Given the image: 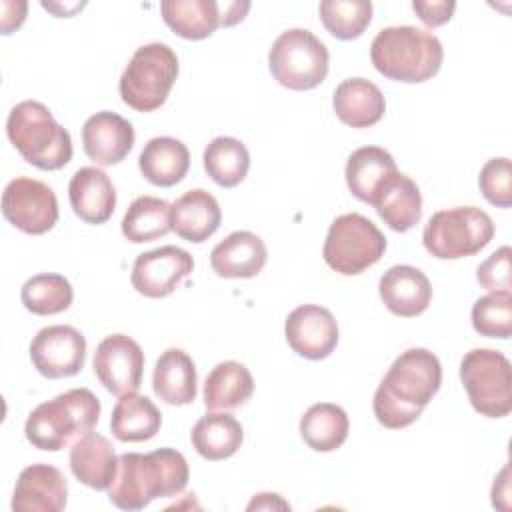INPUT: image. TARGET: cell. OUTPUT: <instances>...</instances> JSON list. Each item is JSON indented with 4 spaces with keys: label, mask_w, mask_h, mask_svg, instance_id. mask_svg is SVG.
I'll return each mask as SVG.
<instances>
[{
    "label": "cell",
    "mask_w": 512,
    "mask_h": 512,
    "mask_svg": "<svg viewBox=\"0 0 512 512\" xmlns=\"http://www.w3.org/2000/svg\"><path fill=\"white\" fill-rule=\"evenodd\" d=\"M268 258L266 244L248 230H236L210 252V266L220 278H254Z\"/></svg>",
    "instance_id": "cell-21"
},
{
    "label": "cell",
    "mask_w": 512,
    "mask_h": 512,
    "mask_svg": "<svg viewBox=\"0 0 512 512\" xmlns=\"http://www.w3.org/2000/svg\"><path fill=\"white\" fill-rule=\"evenodd\" d=\"M378 292L384 306L402 318H414L422 314L432 300V286L428 276L408 264L388 268L378 282Z\"/></svg>",
    "instance_id": "cell-18"
},
{
    "label": "cell",
    "mask_w": 512,
    "mask_h": 512,
    "mask_svg": "<svg viewBox=\"0 0 512 512\" xmlns=\"http://www.w3.org/2000/svg\"><path fill=\"white\" fill-rule=\"evenodd\" d=\"M30 360L46 378L74 376L86 362V338L68 324L46 326L30 342Z\"/></svg>",
    "instance_id": "cell-12"
},
{
    "label": "cell",
    "mask_w": 512,
    "mask_h": 512,
    "mask_svg": "<svg viewBox=\"0 0 512 512\" xmlns=\"http://www.w3.org/2000/svg\"><path fill=\"white\" fill-rule=\"evenodd\" d=\"M218 8H220V26H234L240 20H244L246 12L250 10V2L228 0V2H218Z\"/></svg>",
    "instance_id": "cell-42"
},
{
    "label": "cell",
    "mask_w": 512,
    "mask_h": 512,
    "mask_svg": "<svg viewBox=\"0 0 512 512\" xmlns=\"http://www.w3.org/2000/svg\"><path fill=\"white\" fill-rule=\"evenodd\" d=\"M290 348L308 360L328 358L338 344V324L332 312L320 304H302L294 308L284 324Z\"/></svg>",
    "instance_id": "cell-15"
},
{
    "label": "cell",
    "mask_w": 512,
    "mask_h": 512,
    "mask_svg": "<svg viewBox=\"0 0 512 512\" xmlns=\"http://www.w3.org/2000/svg\"><path fill=\"white\" fill-rule=\"evenodd\" d=\"M144 372V352L126 334L106 336L94 352V374L100 384L116 394L138 392Z\"/></svg>",
    "instance_id": "cell-13"
},
{
    "label": "cell",
    "mask_w": 512,
    "mask_h": 512,
    "mask_svg": "<svg viewBox=\"0 0 512 512\" xmlns=\"http://www.w3.org/2000/svg\"><path fill=\"white\" fill-rule=\"evenodd\" d=\"M442 382L440 360L426 348L402 352L374 392L376 420L390 430H400L418 420Z\"/></svg>",
    "instance_id": "cell-1"
},
{
    "label": "cell",
    "mask_w": 512,
    "mask_h": 512,
    "mask_svg": "<svg viewBox=\"0 0 512 512\" xmlns=\"http://www.w3.org/2000/svg\"><path fill=\"white\" fill-rule=\"evenodd\" d=\"M68 198L74 214L88 224H104L116 208V188L108 174L96 166L74 172L68 184Z\"/></svg>",
    "instance_id": "cell-19"
},
{
    "label": "cell",
    "mask_w": 512,
    "mask_h": 512,
    "mask_svg": "<svg viewBox=\"0 0 512 512\" xmlns=\"http://www.w3.org/2000/svg\"><path fill=\"white\" fill-rule=\"evenodd\" d=\"M26 10L28 4L26 2H2V34H10L12 30H16L24 18H26Z\"/></svg>",
    "instance_id": "cell-41"
},
{
    "label": "cell",
    "mask_w": 512,
    "mask_h": 512,
    "mask_svg": "<svg viewBox=\"0 0 512 512\" xmlns=\"http://www.w3.org/2000/svg\"><path fill=\"white\" fill-rule=\"evenodd\" d=\"M194 270V258L178 246H160L142 252L132 266L130 282L146 298H164Z\"/></svg>",
    "instance_id": "cell-14"
},
{
    "label": "cell",
    "mask_w": 512,
    "mask_h": 512,
    "mask_svg": "<svg viewBox=\"0 0 512 512\" xmlns=\"http://www.w3.org/2000/svg\"><path fill=\"white\" fill-rule=\"evenodd\" d=\"M160 12L166 26L186 40L208 38L220 26V8L214 0H164Z\"/></svg>",
    "instance_id": "cell-32"
},
{
    "label": "cell",
    "mask_w": 512,
    "mask_h": 512,
    "mask_svg": "<svg viewBox=\"0 0 512 512\" xmlns=\"http://www.w3.org/2000/svg\"><path fill=\"white\" fill-rule=\"evenodd\" d=\"M68 500L64 474L50 464L26 466L14 486V512H60Z\"/></svg>",
    "instance_id": "cell-16"
},
{
    "label": "cell",
    "mask_w": 512,
    "mask_h": 512,
    "mask_svg": "<svg viewBox=\"0 0 512 512\" xmlns=\"http://www.w3.org/2000/svg\"><path fill=\"white\" fill-rule=\"evenodd\" d=\"M74 298L72 284L62 274H36L20 290L24 308L36 316H52L70 308Z\"/></svg>",
    "instance_id": "cell-35"
},
{
    "label": "cell",
    "mask_w": 512,
    "mask_h": 512,
    "mask_svg": "<svg viewBox=\"0 0 512 512\" xmlns=\"http://www.w3.org/2000/svg\"><path fill=\"white\" fill-rule=\"evenodd\" d=\"M324 28L338 40L362 36L372 20V2L368 0H324L318 6Z\"/></svg>",
    "instance_id": "cell-36"
},
{
    "label": "cell",
    "mask_w": 512,
    "mask_h": 512,
    "mask_svg": "<svg viewBox=\"0 0 512 512\" xmlns=\"http://www.w3.org/2000/svg\"><path fill=\"white\" fill-rule=\"evenodd\" d=\"M162 414L156 404L136 392L122 394L110 418V430L120 442H144L156 436Z\"/></svg>",
    "instance_id": "cell-29"
},
{
    "label": "cell",
    "mask_w": 512,
    "mask_h": 512,
    "mask_svg": "<svg viewBox=\"0 0 512 512\" xmlns=\"http://www.w3.org/2000/svg\"><path fill=\"white\" fill-rule=\"evenodd\" d=\"M100 400L88 388H72L38 404L26 418V440L40 450L58 452L94 430Z\"/></svg>",
    "instance_id": "cell-4"
},
{
    "label": "cell",
    "mask_w": 512,
    "mask_h": 512,
    "mask_svg": "<svg viewBox=\"0 0 512 512\" xmlns=\"http://www.w3.org/2000/svg\"><path fill=\"white\" fill-rule=\"evenodd\" d=\"M492 236L494 222L484 210L456 206L430 216L422 232V242L434 258L456 260L480 252Z\"/></svg>",
    "instance_id": "cell-8"
},
{
    "label": "cell",
    "mask_w": 512,
    "mask_h": 512,
    "mask_svg": "<svg viewBox=\"0 0 512 512\" xmlns=\"http://www.w3.org/2000/svg\"><path fill=\"white\" fill-rule=\"evenodd\" d=\"M2 214L14 228L38 236L58 222V200L42 180L18 176L2 192Z\"/></svg>",
    "instance_id": "cell-11"
},
{
    "label": "cell",
    "mask_w": 512,
    "mask_h": 512,
    "mask_svg": "<svg viewBox=\"0 0 512 512\" xmlns=\"http://www.w3.org/2000/svg\"><path fill=\"white\" fill-rule=\"evenodd\" d=\"M170 232V204L156 196H138L122 218V234L128 242H152Z\"/></svg>",
    "instance_id": "cell-34"
},
{
    "label": "cell",
    "mask_w": 512,
    "mask_h": 512,
    "mask_svg": "<svg viewBox=\"0 0 512 512\" xmlns=\"http://www.w3.org/2000/svg\"><path fill=\"white\" fill-rule=\"evenodd\" d=\"M196 366L180 348H168L160 354L152 374L154 394L170 406H186L196 398Z\"/></svg>",
    "instance_id": "cell-25"
},
{
    "label": "cell",
    "mask_w": 512,
    "mask_h": 512,
    "mask_svg": "<svg viewBox=\"0 0 512 512\" xmlns=\"http://www.w3.org/2000/svg\"><path fill=\"white\" fill-rule=\"evenodd\" d=\"M336 116L352 128H368L380 122L386 110L384 94L366 78L342 80L332 96Z\"/></svg>",
    "instance_id": "cell-24"
},
{
    "label": "cell",
    "mask_w": 512,
    "mask_h": 512,
    "mask_svg": "<svg viewBox=\"0 0 512 512\" xmlns=\"http://www.w3.org/2000/svg\"><path fill=\"white\" fill-rule=\"evenodd\" d=\"M188 476V462L174 448H158L148 454L126 452L118 456V472L108 488V498L120 510H142L156 498L180 494Z\"/></svg>",
    "instance_id": "cell-2"
},
{
    "label": "cell",
    "mask_w": 512,
    "mask_h": 512,
    "mask_svg": "<svg viewBox=\"0 0 512 512\" xmlns=\"http://www.w3.org/2000/svg\"><path fill=\"white\" fill-rule=\"evenodd\" d=\"M510 266H512V250L510 246H502L478 266L476 280L488 292L510 294Z\"/></svg>",
    "instance_id": "cell-39"
},
{
    "label": "cell",
    "mask_w": 512,
    "mask_h": 512,
    "mask_svg": "<svg viewBox=\"0 0 512 512\" xmlns=\"http://www.w3.org/2000/svg\"><path fill=\"white\" fill-rule=\"evenodd\" d=\"M194 450L210 460H226L238 452L244 440L242 424L228 412L204 414L192 428L190 434Z\"/></svg>",
    "instance_id": "cell-28"
},
{
    "label": "cell",
    "mask_w": 512,
    "mask_h": 512,
    "mask_svg": "<svg viewBox=\"0 0 512 512\" xmlns=\"http://www.w3.org/2000/svg\"><path fill=\"white\" fill-rule=\"evenodd\" d=\"M70 470L84 486L108 490L118 472V456L112 442L96 432H88L70 448Z\"/></svg>",
    "instance_id": "cell-22"
},
{
    "label": "cell",
    "mask_w": 512,
    "mask_h": 512,
    "mask_svg": "<svg viewBox=\"0 0 512 512\" xmlns=\"http://www.w3.org/2000/svg\"><path fill=\"white\" fill-rule=\"evenodd\" d=\"M348 430V414L332 402L312 404L300 418V436L316 452L340 448L348 438Z\"/></svg>",
    "instance_id": "cell-31"
},
{
    "label": "cell",
    "mask_w": 512,
    "mask_h": 512,
    "mask_svg": "<svg viewBox=\"0 0 512 512\" xmlns=\"http://www.w3.org/2000/svg\"><path fill=\"white\" fill-rule=\"evenodd\" d=\"M472 326L480 336L510 338L512 334V294L490 292L472 306Z\"/></svg>",
    "instance_id": "cell-37"
},
{
    "label": "cell",
    "mask_w": 512,
    "mask_h": 512,
    "mask_svg": "<svg viewBox=\"0 0 512 512\" xmlns=\"http://www.w3.org/2000/svg\"><path fill=\"white\" fill-rule=\"evenodd\" d=\"M412 8L426 26L436 28V26L446 24L452 18V14L456 10V2L454 0H432V2L430 0H414Z\"/></svg>",
    "instance_id": "cell-40"
},
{
    "label": "cell",
    "mask_w": 512,
    "mask_h": 512,
    "mask_svg": "<svg viewBox=\"0 0 512 512\" xmlns=\"http://www.w3.org/2000/svg\"><path fill=\"white\" fill-rule=\"evenodd\" d=\"M386 250V238L378 226L358 212L332 220L322 256L326 264L344 276H354L374 266Z\"/></svg>",
    "instance_id": "cell-9"
},
{
    "label": "cell",
    "mask_w": 512,
    "mask_h": 512,
    "mask_svg": "<svg viewBox=\"0 0 512 512\" xmlns=\"http://www.w3.org/2000/svg\"><path fill=\"white\" fill-rule=\"evenodd\" d=\"M460 380L476 412L488 418L512 410V374L508 358L492 348H474L460 362Z\"/></svg>",
    "instance_id": "cell-10"
},
{
    "label": "cell",
    "mask_w": 512,
    "mask_h": 512,
    "mask_svg": "<svg viewBox=\"0 0 512 512\" xmlns=\"http://www.w3.org/2000/svg\"><path fill=\"white\" fill-rule=\"evenodd\" d=\"M274 510V508H280V510H290V504L288 502H284L282 498H280V494H270V492H262V494H258L250 504H248V510Z\"/></svg>",
    "instance_id": "cell-43"
},
{
    "label": "cell",
    "mask_w": 512,
    "mask_h": 512,
    "mask_svg": "<svg viewBox=\"0 0 512 512\" xmlns=\"http://www.w3.org/2000/svg\"><path fill=\"white\" fill-rule=\"evenodd\" d=\"M372 206L394 232H408L422 218L420 190L412 178L400 172L392 174L380 186Z\"/></svg>",
    "instance_id": "cell-23"
},
{
    "label": "cell",
    "mask_w": 512,
    "mask_h": 512,
    "mask_svg": "<svg viewBox=\"0 0 512 512\" xmlns=\"http://www.w3.org/2000/svg\"><path fill=\"white\" fill-rule=\"evenodd\" d=\"M396 172V162L388 150L380 146H362L348 156L346 184L352 196L372 204L380 186Z\"/></svg>",
    "instance_id": "cell-26"
},
{
    "label": "cell",
    "mask_w": 512,
    "mask_h": 512,
    "mask_svg": "<svg viewBox=\"0 0 512 512\" xmlns=\"http://www.w3.org/2000/svg\"><path fill=\"white\" fill-rule=\"evenodd\" d=\"M138 168L150 184L168 188L186 176L190 168V152L184 142L170 136H158L140 152Z\"/></svg>",
    "instance_id": "cell-27"
},
{
    "label": "cell",
    "mask_w": 512,
    "mask_h": 512,
    "mask_svg": "<svg viewBox=\"0 0 512 512\" xmlns=\"http://www.w3.org/2000/svg\"><path fill=\"white\" fill-rule=\"evenodd\" d=\"M254 392V378L250 370L226 360L216 364L204 382V404L208 410H230L246 404Z\"/></svg>",
    "instance_id": "cell-30"
},
{
    "label": "cell",
    "mask_w": 512,
    "mask_h": 512,
    "mask_svg": "<svg viewBox=\"0 0 512 512\" xmlns=\"http://www.w3.org/2000/svg\"><path fill=\"white\" fill-rule=\"evenodd\" d=\"M220 222V204L208 190H188L170 204V230L182 240L200 244L218 230Z\"/></svg>",
    "instance_id": "cell-20"
},
{
    "label": "cell",
    "mask_w": 512,
    "mask_h": 512,
    "mask_svg": "<svg viewBox=\"0 0 512 512\" xmlns=\"http://www.w3.org/2000/svg\"><path fill=\"white\" fill-rule=\"evenodd\" d=\"M328 48L306 28L282 32L268 52V68L274 80L288 90H312L328 74Z\"/></svg>",
    "instance_id": "cell-7"
},
{
    "label": "cell",
    "mask_w": 512,
    "mask_h": 512,
    "mask_svg": "<svg viewBox=\"0 0 512 512\" xmlns=\"http://www.w3.org/2000/svg\"><path fill=\"white\" fill-rule=\"evenodd\" d=\"M6 134L20 156L40 170H60L72 158V138L52 112L36 100L18 102L6 120Z\"/></svg>",
    "instance_id": "cell-5"
},
{
    "label": "cell",
    "mask_w": 512,
    "mask_h": 512,
    "mask_svg": "<svg viewBox=\"0 0 512 512\" xmlns=\"http://www.w3.org/2000/svg\"><path fill=\"white\" fill-rule=\"evenodd\" d=\"M178 70V56L168 44L140 46L120 76L122 102L138 112L160 108L178 78Z\"/></svg>",
    "instance_id": "cell-6"
},
{
    "label": "cell",
    "mask_w": 512,
    "mask_h": 512,
    "mask_svg": "<svg viewBox=\"0 0 512 512\" xmlns=\"http://www.w3.org/2000/svg\"><path fill=\"white\" fill-rule=\"evenodd\" d=\"M478 186L484 198L498 206L508 208L512 204V168L508 158L488 160L478 176Z\"/></svg>",
    "instance_id": "cell-38"
},
{
    "label": "cell",
    "mask_w": 512,
    "mask_h": 512,
    "mask_svg": "<svg viewBox=\"0 0 512 512\" xmlns=\"http://www.w3.org/2000/svg\"><path fill=\"white\" fill-rule=\"evenodd\" d=\"M204 170L222 188L238 186L250 168L246 146L232 136L214 138L204 150Z\"/></svg>",
    "instance_id": "cell-33"
},
{
    "label": "cell",
    "mask_w": 512,
    "mask_h": 512,
    "mask_svg": "<svg viewBox=\"0 0 512 512\" xmlns=\"http://www.w3.org/2000/svg\"><path fill=\"white\" fill-rule=\"evenodd\" d=\"M82 146L98 166L118 164L134 146V128L116 112H96L82 126Z\"/></svg>",
    "instance_id": "cell-17"
},
{
    "label": "cell",
    "mask_w": 512,
    "mask_h": 512,
    "mask_svg": "<svg viewBox=\"0 0 512 512\" xmlns=\"http://www.w3.org/2000/svg\"><path fill=\"white\" fill-rule=\"evenodd\" d=\"M372 66L398 82H426L438 74L444 50L440 40L416 26L382 28L370 44Z\"/></svg>",
    "instance_id": "cell-3"
}]
</instances>
